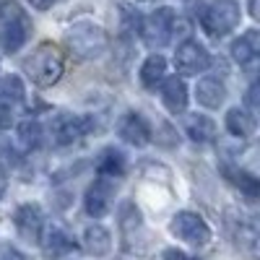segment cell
Returning a JSON list of instances; mask_svg holds the SVG:
<instances>
[{"mask_svg":"<svg viewBox=\"0 0 260 260\" xmlns=\"http://www.w3.org/2000/svg\"><path fill=\"white\" fill-rule=\"evenodd\" d=\"M26 73L31 76V81L37 86H52L60 81L62 71H65V57L62 50L52 42H42V45L26 57Z\"/></svg>","mask_w":260,"mask_h":260,"instance_id":"6da1fadb","label":"cell"},{"mask_svg":"<svg viewBox=\"0 0 260 260\" xmlns=\"http://www.w3.org/2000/svg\"><path fill=\"white\" fill-rule=\"evenodd\" d=\"M31 34V24L26 11L16 6L13 0L11 3H0V45L8 55L18 52L21 47L26 45V39Z\"/></svg>","mask_w":260,"mask_h":260,"instance_id":"7a4b0ae2","label":"cell"},{"mask_svg":"<svg viewBox=\"0 0 260 260\" xmlns=\"http://www.w3.org/2000/svg\"><path fill=\"white\" fill-rule=\"evenodd\" d=\"M65 42H68L73 55L83 60H94L107 50V31L96 24H89V21H78L65 31Z\"/></svg>","mask_w":260,"mask_h":260,"instance_id":"3957f363","label":"cell"},{"mask_svg":"<svg viewBox=\"0 0 260 260\" xmlns=\"http://www.w3.org/2000/svg\"><path fill=\"white\" fill-rule=\"evenodd\" d=\"M240 6L234 3V0H216V3H211L203 13V29L208 37L219 39V37H226L237 24H240Z\"/></svg>","mask_w":260,"mask_h":260,"instance_id":"277c9868","label":"cell"},{"mask_svg":"<svg viewBox=\"0 0 260 260\" xmlns=\"http://www.w3.org/2000/svg\"><path fill=\"white\" fill-rule=\"evenodd\" d=\"M175 11L172 8H156L154 13H148L141 24V37L148 47H164L175 37Z\"/></svg>","mask_w":260,"mask_h":260,"instance_id":"5b68a950","label":"cell"},{"mask_svg":"<svg viewBox=\"0 0 260 260\" xmlns=\"http://www.w3.org/2000/svg\"><path fill=\"white\" fill-rule=\"evenodd\" d=\"M169 229H172V234H175L177 240H182L187 245H195V247H203L211 240L208 224L201 219L198 213H192V211H180L175 219H172Z\"/></svg>","mask_w":260,"mask_h":260,"instance_id":"8992f818","label":"cell"},{"mask_svg":"<svg viewBox=\"0 0 260 260\" xmlns=\"http://www.w3.org/2000/svg\"><path fill=\"white\" fill-rule=\"evenodd\" d=\"M94 130V117H76V115H57L52 120V141L57 146H73L81 136Z\"/></svg>","mask_w":260,"mask_h":260,"instance_id":"52a82bcc","label":"cell"},{"mask_svg":"<svg viewBox=\"0 0 260 260\" xmlns=\"http://www.w3.org/2000/svg\"><path fill=\"white\" fill-rule=\"evenodd\" d=\"M175 62H177V71L185 76H198L203 71L211 68V55L198 45V42H182L175 52Z\"/></svg>","mask_w":260,"mask_h":260,"instance_id":"ba28073f","label":"cell"},{"mask_svg":"<svg viewBox=\"0 0 260 260\" xmlns=\"http://www.w3.org/2000/svg\"><path fill=\"white\" fill-rule=\"evenodd\" d=\"M112 198H115V187L107 177H99L96 182L89 185L86 190V198H83V206H86V213L94 216V219H102V216L110 213L112 208Z\"/></svg>","mask_w":260,"mask_h":260,"instance_id":"9c48e42d","label":"cell"},{"mask_svg":"<svg viewBox=\"0 0 260 260\" xmlns=\"http://www.w3.org/2000/svg\"><path fill=\"white\" fill-rule=\"evenodd\" d=\"M39 245H42V252H45V257H50V260H57V257H62V255H68V252L76 247L73 237L65 232L60 224L42 226Z\"/></svg>","mask_w":260,"mask_h":260,"instance_id":"30bf717a","label":"cell"},{"mask_svg":"<svg viewBox=\"0 0 260 260\" xmlns=\"http://www.w3.org/2000/svg\"><path fill=\"white\" fill-rule=\"evenodd\" d=\"M13 224L26 242H39L42 226H45V216H42V208L37 203H24V206H18V211L13 216Z\"/></svg>","mask_w":260,"mask_h":260,"instance_id":"8fae6325","label":"cell"},{"mask_svg":"<svg viewBox=\"0 0 260 260\" xmlns=\"http://www.w3.org/2000/svg\"><path fill=\"white\" fill-rule=\"evenodd\" d=\"M117 133L130 146H146L151 141V127H148V122L138 112H127L120 120V125H117Z\"/></svg>","mask_w":260,"mask_h":260,"instance_id":"7c38bea8","label":"cell"},{"mask_svg":"<svg viewBox=\"0 0 260 260\" xmlns=\"http://www.w3.org/2000/svg\"><path fill=\"white\" fill-rule=\"evenodd\" d=\"M161 102L169 112H185V107H187V86L182 78L177 76H169V78H161Z\"/></svg>","mask_w":260,"mask_h":260,"instance_id":"4fadbf2b","label":"cell"},{"mask_svg":"<svg viewBox=\"0 0 260 260\" xmlns=\"http://www.w3.org/2000/svg\"><path fill=\"white\" fill-rule=\"evenodd\" d=\"M257 55H260V37H257L255 29L245 31V34L232 45V57L240 62V65H245V68L257 60Z\"/></svg>","mask_w":260,"mask_h":260,"instance_id":"5bb4252c","label":"cell"},{"mask_svg":"<svg viewBox=\"0 0 260 260\" xmlns=\"http://www.w3.org/2000/svg\"><path fill=\"white\" fill-rule=\"evenodd\" d=\"M195 96H198V102L203 107L216 110L219 104H224L226 89H224V83L219 78H203V81H198V86H195Z\"/></svg>","mask_w":260,"mask_h":260,"instance_id":"9a60e30c","label":"cell"},{"mask_svg":"<svg viewBox=\"0 0 260 260\" xmlns=\"http://www.w3.org/2000/svg\"><path fill=\"white\" fill-rule=\"evenodd\" d=\"M83 247H86V252L94 255V257H104L107 252H110V247H112V237L99 224L86 226V232H83Z\"/></svg>","mask_w":260,"mask_h":260,"instance_id":"2e32d148","label":"cell"},{"mask_svg":"<svg viewBox=\"0 0 260 260\" xmlns=\"http://www.w3.org/2000/svg\"><path fill=\"white\" fill-rule=\"evenodd\" d=\"M185 133L195 143H208L216 138V122L206 115H187L185 120Z\"/></svg>","mask_w":260,"mask_h":260,"instance_id":"e0dca14e","label":"cell"},{"mask_svg":"<svg viewBox=\"0 0 260 260\" xmlns=\"http://www.w3.org/2000/svg\"><path fill=\"white\" fill-rule=\"evenodd\" d=\"M226 130L234 138H250L255 133V117L250 115V110L234 107L226 112Z\"/></svg>","mask_w":260,"mask_h":260,"instance_id":"ac0fdd59","label":"cell"},{"mask_svg":"<svg viewBox=\"0 0 260 260\" xmlns=\"http://www.w3.org/2000/svg\"><path fill=\"white\" fill-rule=\"evenodd\" d=\"M96 169H99L102 177H122L125 169H127L125 154L117 148H104L96 159Z\"/></svg>","mask_w":260,"mask_h":260,"instance_id":"d6986e66","label":"cell"},{"mask_svg":"<svg viewBox=\"0 0 260 260\" xmlns=\"http://www.w3.org/2000/svg\"><path fill=\"white\" fill-rule=\"evenodd\" d=\"M26 96V89H24V81L18 76H3L0 78V107L6 110H13L24 102Z\"/></svg>","mask_w":260,"mask_h":260,"instance_id":"ffe728a7","label":"cell"},{"mask_svg":"<svg viewBox=\"0 0 260 260\" xmlns=\"http://www.w3.org/2000/svg\"><path fill=\"white\" fill-rule=\"evenodd\" d=\"M164 76H167V60L161 55H151L141 65V83H143V89H148V91L156 89Z\"/></svg>","mask_w":260,"mask_h":260,"instance_id":"44dd1931","label":"cell"},{"mask_svg":"<svg viewBox=\"0 0 260 260\" xmlns=\"http://www.w3.org/2000/svg\"><path fill=\"white\" fill-rule=\"evenodd\" d=\"M224 177L234 185V187H240L247 198H257V192H260V182L255 175H250V172L245 169H237V167H224Z\"/></svg>","mask_w":260,"mask_h":260,"instance_id":"7402d4cb","label":"cell"},{"mask_svg":"<svg viewBox=\"0 0 260 260\" xmlns=\"http://www.w3.org/2000/svg\"><path fill=\"white\" fill-rule=\"evenodd\" d=\"M16 136H18L21 151H34L42 143V125L37 120H21L16 127Z\"/></svg>","mask_w":260,"mask_h":260,"instance_id":"603a6c76","label":"cell"},{"mask_svg":"<svg viewBox=\"0 0 260 260\" xmlns=\"http://www.w3.org/2000/svg\"><path fill=\"white\" fill-rule=\"evenodd\" d=\"M0 260H26L24 255H21L13 245H8V242H0Z\"/></svg>","mask_w":260,"mask_h":260,"instance_id":"cb8c5ba5","label":"cell"},{"mask_svg":"<svg viewBox=\"0 0 260 260\" xmlns=\"http://www.w3.org/2000/svg\"><path fill=\"white\" fill-rule=\"evenodd\" d=\"M164 260H198V257H192V255H187V252H182V250L169 247V250H164Z\"/></svg>","mask_w":260,"mask_h":260,"instance_id":"d4e9b609","label":"cell"},{"mask_svg":"<svg viewBox=\"0 0 260 260\" xmlns=\"http://www.w3.org/2000/svg\"><path fill=\"white\" fill-rule=\"evenodd\" d=\"M55 3H60V0H29V6L37 8V11H45V8H50V6H55Z\"/></svg>","mask_w":260,"mask_h":260,"instance_id":"484cf974","label":"cell"},{"mask_svg":"<svg viewBox=\"0 0 260 260\" xmlns=\"http://www.w3.org/2000/svg\"><path fill=\"white\" fill-rule=\"evenodd\" d=\"M257 89H260V86L252 83L250 86V94H247V107H252V110H257Z\"/></svg>","mask_w":260,"mask_h":260,"instance_id":"4316f807","label":"cell"},{"mask_svg":"<svg viewBox=\"0 0 260 260\" xmlns=\"http://www.w3.org/2000/svg\"><path fill=\"white\" fill-rule=\"evenodd\" d=\"M247 3H250V16L257 21V0H247Z\"/></svg>","mask_w":260,"mask_h":260,"instance_id":"83f0119b","label":"cell"},{"mask_svg":"<svg viewBox=\"0 0 260 260\" xmlns=\"http://www.w3.org/2000/svg\"><path fill=\"white\" fill-rule=\"evenodd\" d=\"M6 195V177H3V172H0V198Z\"/></svg>","mask_w":260,"mask_h":260,"instance_id":"f1b7e54d","label":"cell"}]
</instances>
